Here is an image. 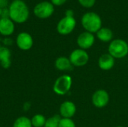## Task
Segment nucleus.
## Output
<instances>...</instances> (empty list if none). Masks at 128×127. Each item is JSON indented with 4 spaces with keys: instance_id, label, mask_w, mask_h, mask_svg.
<instances>
[{
    "instance_id": "1",
    "label": "nucleus",
    "mask_w": 128,
    "mask_h": 127,
    "mask_svg": "<svg viewBox=\"0 0 128 127\" xmlns=\"http://www.w3.org/2000/svg\"><path fill=\"white\" fill-rule=\"evenodd\" d=\"M29 12L27 5L22 1H14L9 7L10 18L18 23L26 22L28 18Z\"/></svg>"
},
{
    "instance_id": "2",
    "label": "nucleus",
    "mask_w": 128,
    "mask_h": 127,
    "mask_svg": "<svg viewBox=\"0 0 128 127\" xmlns=\"http://www.w3.org/2000/svg\"><path fill=\"white\" fill-rule=\"evenodd\" d=\"M81 23L86 31L97 33L102 28V19L95 12H86L81 19Z\"/></svg>"
},
{
    "instance_id": "3",
    "label": "nucleus",
    "mask_w": 128,
    "mask_h": 127,
    "mask_svg": "<svg viewBox=\"0 0 128 127\" xmlns=\"http://www.w3.org/2000/svg\"><path fill=\"white\" fill-rule=\"evenodd\" d=\"M108 52L114 58H124L128 55V43L122 39L112 40L109 45Z\"/></svg>"
},
{
    "instance_id": "4",
    "label": "nucleus",
    "mask_w": 128,
    "mask_h": 127,
    "mask_svg": "<svg viewBox=\"0 0 128 127\" xmlns=\"http://www.w3.org/2000/svg\"><path fill=\"white\" fill-rule=\"evenodd\" d=\"M72 78L69 75H62L55 82L52 89L57 95H65L68 94L72 86Z\"/></svg>"
},
{
    "instance_id": "5",
    "label": "nucleus",
    "mask_w": 128,
    "mask_h": 127,
    "mask_svg": "<svg viewBox=\"0 0 128 127\" xmlns=\"http://www.w3.org/2000/svg\"><path fill=\"white\" fill-rule=\"evenodd\" d=\"M69 59L70 63L74 67H83L89 61L88 52L82 49H74L70 55Z\"/></svg>"
},
{
    "instance_id": "6",
    "label": "nucleus",
    "mask_w": 128,
    "mask_h": 127,
    "mask_svg": "<svg viewBox=\"0 0 128 127\" xmlns=\"http://www.w3.org/2000/svg\"><path fill=\"white\" fill-rule=\"evenodd\" d=\"M76 21L74 17L64 16L57 25V31L62 35H68L70 34L75 28Z\"/></svg>"
},
{
    "instance_id": "7",
    "label": "nucleus",
    "mask_w": 128,
    "mask_h": 127,
    "mask_svg": "<svg viewBox=\"0 0 128 127\" xmlns=\"http://www.w3.org/2000/svg\"><path fill=\"white\" fill-rule=\"evenodd\" d=\"M92 102L94 106L98 109L104 108L110 102V95L106 90H97L92 97Z\"/></svg>"
},
{
    "instance_id": "8",
    "label": "nucleus",
    "mask_w": 128,
    "mask_h": 127,
    "mask_svg": "<svg viewBox=\"0 0 128 127\" xmlns=\"http://www.w3.org/2000/svg\"><path fill=\"white\" fill-rule=\"evenodd\" d=\"M54 12V7L53 4L49 1H43L38 4L34 9V14L41 19H46L50 17Z\"/></svg>"
},
{
    "instance_id": "9",
    "label": "nucleus",
    "mask_w": 128,
    "mask_h": 127,
    "mask_svg": "<svg viewBox=\"0 0 128 127\" xmlns=\"http://www.w3.org/2000/svg\"><path fill=\"white\" fill-rule=\"evenodd\" d=\"M94 41H95V37L94 34L88 31H84L81 33L76 39V43L80 49L84 50L91 48L94 45Z\"/></svg>"
},
{
    "instance_id": "10",
    "label": "nucleus",
    "mask_w": 128,
    "mask_h": 127,
    "mask_svg": "<svg viewBox=\"0 0 128 127\" xmlns=\"http://www.w3.org/2000/svg\"><path fill=\"white\" fill-rule=\"evenodd\" d=\"M76 112V105L71 101H64L59 108L60 116L62 118H72Z\"/></svg>"
},
{
    "instance_id": "11",
    "label": "nucleus",
    "mask_w": 128,
    "mask_h": 127,
    "mask_svg": "<svg viewBox=\"0 0 128 127\" xmlns=\"http://www.w3.org/2000/svg\"><path fill=\"white\" fill-rule=\"evenodd\" d=\"M16 45L21 50H29L33 46V39L29 34L22 32L16 37Z\"/></svg>"
},
{
    "instance_id": "12",
    "label": "nucleus",
    "mask_w": 128,
    "mask_h": 127,
    "mask_svg": "<svg viewBox=\"0 0 128 127\" xmlns=\"http://www.w3.org/2000/svg\"><path fill=\"white\" fill-rule=\"evenodd\" d=\"M116 58H114L110 54L105 53L100 56L98 59V67L102 70H111L114 65H115V61Z\"/></svg>"
},
{
    "instance_id": "13",
    "label": "nucleus",
    "mask_w": 128,
    "mask_h": 127,
    "mask_svg": "<svg viewBox=\"0 0 128 127\" xmlns=\"http://www.w3.org/2000/svg\"><path fill=\"white\" fill-rule=\"evenodd\" d=\"M14 31V25L9 18L0 19V34L4 36H9Z\"/></svg>"
},
{
    "instance_id": "14",
    "label": "nucleus",
    "mask_w": 128,
    "mask_h": 127,
    "mask_svg": "<svg viewBox=\"0 0 128 127\" xmlns=\"http://www.w3.org/2000/svg\"><path fill=\"white\" fill-rule=\"evenodd\" d=\"M10 56L11 53L9 49L4 46H2L0 48V64L3 68L8 69L10 66Z\"/></svg>"
},
{
    "instance_id": "15",
    "label": "nucleus",
    "mask_w": 128,
    "mask_h": 127,
    "mask_svg": "<svg viewBox=\"0 0 128 127\" xmlns=\"http://www.w3.org/2000/svg\"><path fill=\"white\" fill-rule=\"evenodd\" d=\"M97 37L102 42L107 43L111 42L113 38L112 31L106 27H102L97 33Z\"/></svg>"
},
{
    "instance_id": "16",
    "label": "nucleus",
    "mask_w": 128,
    "mask_h": 127,
    "mask_svg": "<svg viewBox=\"0 0 128 127\" xmlns=\"http://www.w3.org/2000/svg\"><path fill=\"white\" fill-rule=\"evenodd\" d=\"M72 64L68 58L62 56L58 58L55 61V67L57 70L61 71L69 70L72 68Z\"/></svg>"
},
{
    "instance_id": "17",
    "label": "nucleus",
    "mask_w": 128,
    "mask_h": 127,
    "mask_svg": "<svg viewBox=\"0 0 128 127\" xmlns=\"http://www.w3.org/2000/svg\"><path fill=\"white\" fill-rule=\"evenodd\" d=\"M46 118L40 114H37L31 119L32 127H44L46 123Z\"/></svg>"
},
{
    "instance_id": "18",
    "label": "nucleus",
    "mask_w": 128,
    "mask_h": 127,
    "mask_svg": "<svg viewBox=\"0 0 128 127\" xmlns=\"http://www.w3.org/2000/svg\"><path fill=\"white\" fill-rule=\"evenodd\" d=\"M13 127H32L31 120L27 117H20L14 123Z\"/></svg>"
},
{
    "instance_id": "19",
    "label": "nucleus",
    "mask_w": 128,
    "mask_h": 127,
    "mask_svg": "<svg viewBox=\"0 0 128 127\" xmlns=\"http://www.w3.org/2000/svg\"><path fill=\"white\" fill-rule=\"evenodd\" d=\"M61 119H62V117L60 115H55L52 117L46 119L44 127H58Z\"/></svg>"
},
{
    "instance_id": "20",
    "label": "nucleus",
    "mask_w": 128,
    "mask_h": 127,
    "mask_svg": "<svg viewBox=\"0 0 128 127\" xmlns=\"http://www.w3.org/2000/svg\"><path fill=\"white\" fill-rule=\"evenodd\" d=\"M58 127H76L74 121L71 118H62L59 122Z\"/></svg>"
},
{
    "instance_id": "21",
    "label": "nucleus",
    "mask_w": 128,
    "mask_h": 127,
    "mask_svg": "<svg viewBox=\"0 0 128 127\" xmlns=\"http://www.w3.org/2000/svg\"><path fill=\"white\" fill-rule=\"evenodd\" d=\"M78 1L82 7L90 8L94 5L96 0H78Z\"/></svg>"
},
{
    "instance_id": "22",
    "label": "nucleus",
    "mask_w": 128,
    "mask_h": 127,
    "mask_svg": "<svg viewBox=\"0 0 128 127\" xmlns=\"http://www.w3.org/2000/svg\"><path fill=\"white\" fill-rule=\"evenodd\" d=\"M67 0H51V3L53 4V5H56V6H60V5H62L64 4L65 2H66Z\"/></svg>"
},
{
    "instance_id": "23",
    "label": "nucleus",
    "mask_w": 128,
    "mask_h": 127,
    "mask_svg": "<svg viewBox=\"0 0 128 127\" xmlns=\"http://www.w3.org/2000/svg\"><path fill=\"white\" fill-rule=\"evenodd\" d=\"M2 18H8V16L10 17V16H9V10L2 9Z\"/></svg>"
},
{
    "instance_id": "24",
    "label": "nucleus",
    "mask_w": 128,
    "mask_h": 127,
    "mask_svg": "<svg viewBox=\"0 0 128 127\" xmlns=\"http://www.w3.org/2000/svg\"><path fill=\"white\" fill-rule=\"evenodd\" d=\"M74 12L71 9H68L65 11V16H69V17H74Z\"/></svg>"
},
{
    "instance_id": "25",
    "label": "nucleus",
    "mask_w": 128,
    "mask_h": 127,
    "mask_svg": "<svg viewBox=\"0 0 128 127\" xmlns=\"http://www.w3.org/2000/svg\"><path fill=\"white\" fill-rule=\"evenodd\" d=\"M8 0H0V8L4 7L7 5Z\"/></svg>"
},
{
    "instance_id": "26",
    "label": "nucleus",
    "mask_w": 128,
    "mask_h": 127,
    "mask_svg": "<svg viewBox=\"0 0 128 127\" xmlns=\"http://www.w3.org/2000/svg\"><path fill=\"white\" fill-rule=\"evenodd\" d=\"M2 9L0 8V16H2Z\"/></svg>"
},
{
    "instance_id": "27",
    "label": "nucleus",
    "mask_w": 128,
    "mask_h": 127,
    "mask_svg": "<svg viewBox=\"0 0 128 127\" xmlns=\"http://www.w3.org/2000/svg\"><path fill=\"white\" fill-rule=\"evenodd\" d=\"M122 127V126H118V127Z\"/></svg>"
},
{
    "instance_id": "28",
    "label": "nucleus",
    "mask_w": 128,
    "mask_h": 127,
    "mask_svg": "<svg viewBox=\"0 0 128 127\" xmlns=\"http://www.w3.org/2000/svg\"><path fill=\"white\" fill-rule=\"evenodd\" d=\"M15 1H21V0H15Z\"/></svg>"
},
{
    "instance_id": "29",
    "label": "nucleus",
    "mask_w": 128,
    "mask_h": 127,
    "mask_svg": "<svg viewBox=\"0 0 128 127\" xmlns=\"http://www.w3.org/2000/svg\"><path fill=\"white\" fill-rule=\"evenodd\" d=\"M1 47H2V46H1V45H0V48H1Z\"/></svg>"
}]
</instances>
